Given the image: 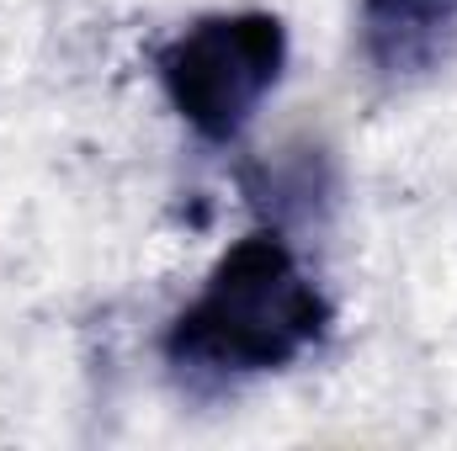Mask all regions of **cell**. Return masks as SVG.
<instances>
[{
    "instance_id": "cell-1",
    "label": "cell",
    "mask_w": 457,
    "mask_h": 451,
    "mask_svg": "<svg viewBox=\"0 0 457 451\" xmlns=\"http://www.w3.org/2000/svg\"><path fill=\"white\" fill-rule=\"evenodd\" d=\"M330 330V303L277 228L245 234L213 266L208 287L176 314L165 356L181 372L250 377L298 361Z\"/></svg>"
},
{
    "instance_id": "cell-2",
    "label": "cell",
    "mask_w": 457,
    "mask_h": 451,
    "mask_svg": "<svg viewBox=\"0 0 457 451\" xmlns=\"http://www.w3.org/2000/svg\"><path fill=\"white\" fill-rule=\"evenodd\" d=\"M282 64H287V27L271 11L203 16L154 53L170 107L208 144H234L245 133L255 107L282 80Z\"/></svg>"
},
{
    "instance_id": "cell-3",
    "label": "cell",
    "mask_w": 457,
    "mask_h": 451,
    "mask_svg": "<svg viewBox=\"0 0 457 451\" xmlns=\"http://www.w3.org/2000/svg\"><path fill=\"white\" fill-rule=\"evenodd\" d=\"M361 53L388 80H420L457 53V0H361Z\"/></svg>"
}]
</instances>
